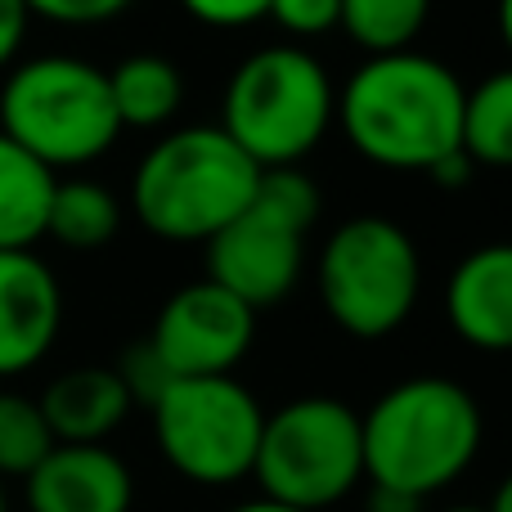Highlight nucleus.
<instances>
[{"label":"nucleus","mask_w":512,"mask_h":512,"mask_svg":"<svg viewBox=\"0 0 512 512\" xmlns=\"http://www.w3.org/2000/svg\"><path fill=\"white\" fill-rule=\"evenodd\" d=\"M54 445L59 441H54L41 405L23 391H0V481H27Z\"/></svg>","instance_id":"aec40b11"},{"label":"nucleus","mask_w":512,"mask_h":512,"mask_svg":"<svg viewBox=\"0 0 512 512\" xmlns=\"http://www.w3.org/2000/svg\"><path fill=\"white\" fill-rule=\"evenodd\" d=\"M319 306L342 333L382 342L414 315L423 297V256L405 225L351 216L324 239L315 261Z\"/></svg>","instance_id":"423d86ee"},{"label":"nucleus","mask_w":512,"mask_h":512,"mask_svg":"<svg viewBox=\"0 0 512 512\" xmlns=\"http://www.w3.org/2000/svg\"><path fill=\"white\" fill-rule=\"evenodd\" d=\"M27 486V512H131L135 477L108 445H54Z\"/></svg>","instance_id":"f8f14e48"},{"label":"nucleus","mask_w":512,"mask_h":512,"mask_svg":"<svg viewBox=\"0 0 512 512\" xmlns=\"http://www.w3.org/2000/svg\"><path fill=\"white\" fill-rule=\"evenodd\" d=\"M337 14H342V0H270V18L297 45L337 32Z\"/></svg>","instance_id":"412c9836"},{"label":"nucleus","mask_w":512,"mask_h":512,"mask_svg":"<svg viewBox=\"0 0 512 512\" xmlns=\"http://www.w3.org/2000/svg\"><path fill=\"white\" fill-rule=\"evenodd\" d=\"M27 27H32L27 0H0V72H9L18 63V50H23V41H27Z\"/></svg>","instance_id":"393cba45"},{"label":"nucleus","mask_w":512,"mask_h":512,"mask_svg":"<svg viewBox=\"0 0 512 512\" xmlns=\"http://www.w3.org/2000/svg\"><path fill=\"white\" fill-rule=\"evenodd\" d=\"M158 450L185 481L234 486L252 477L265 409L234 373L176 378L149 405Z\"/></svg>","instance_id":"1a4fd4ad"},{"label":"nucleus","mask_w":512,"mask_h":512,"mask_svg":"<svg viewBox=\"0 0 512 512\" xmlns=\"http://www.w3.org/2000/svg\"><path fill=\"white\" fill-rule=\"evenodd\" d=\"M468 86L436 54H369L337 95L342 135L364 162L382 171H423L463 149Z\"/></svg>","instance_id":"f257e3e1"},{"label":"nucleus","mask_w":512,"mask_h":512,"mask_svg":"<svg viewBox=\"0 0 512 512\" xmlns=\"http://www.w3.org/2000/svg\"><path fill=\"white\" fill-rule=\"evenodd\" d=\"M364 477L405 495H436L472 468L486 418L472 391L454 378L418 373L387 387L360 414Z\"/></svg>","instance_id":"f03ea898"},{"label":"nucleus","mask_w":512,"mask_h":512,"mask_svg":"<svg viewBox=\"0 0 512 512\" xmlns=\"http://www.w3.org/2000/svg\"><path fill=\"white\" fill-rule=\"evenodd\" d=\"M176 5L212 32H239L270 18V0H176Z\"/></svg>","instance_id":"b1692460"},{"label":"nucleus","mask_w":512,"mask_h":512,"mask_svg":"<svg viewBox=\"0 0 512 512\" xmlns=\"http://www.w3.org/2000/svg\"><path fill=\"white\" fill-rule=\"evenodd\" d=\"M41 414L50 423L59 445H104L117 427L126 423V414L135 409L126 382L117 378V369L104 364H86V369H68L41 391Z\"/></svg>","instance_id":"4468645a"},{"label":"nucleus","mask_w":512,"mask_h":512,"mask_svg":"<svg viewBox=\"0 0 512 512\" xmlns=\"http://www.w3.org/2000/svg\"><path fill=\"white\" fill-rule=\"evenodd\" d=\"M0 512H5V481H0Z\"/></svg>","instance_id":"2f4dec72"},{"label":"nucleus","mask_w":512,"mask_h":512,"mask_svg":"<svg viewBox=\"0 0 512 512\" xmlns=\"http://www.w3.org/2000/svg\"><path fill=\"white\" fill-rule=\"evenodd\" d=\"M427 18H432V0H342L337 27L364 54H396L414 50Z\"/></svg>","instance_id":"6ab92c4d"},{"label":"nucleus","mask_w":512,"mask_h":512,"mask_svg":"<svg viewBox=\"0 0 512 512\" xmlns=\"http://www.w3.org/2000/svg\"><path fill=\"white\" fill-rule=\"evenodd\" d=\"M131 5L135 0H27L32 18H45L54 27H99L122 18Z\"/></svg>","instance_id":"5701e85b"},{"label":"nucleus","mask_w":512,"mask_h":512,"mask_svg":"<svg viewBox=\"0 0 512 512\" xmlns=\"http://www.w3.org/2000/svg\"><path fill=\"white\" fill-rule=\"evenodd\" d=\"M252 337L256 310L248 301H239L212 279H198L162 301L144 342L167 364L171 378H216V373L239 369L243 355L252 351Z\"/></svg>","instance_id":"9d476101"},{"label":"nucleus","mask_w":512,"mask_h":512,"mask_svg":"<svg viewBox=\"0 0 512 512\" xmlns=\"http://www.w3.org/2000/svg\"><path fill=\"white\" fill-rule=\"evenodd\" d=\"M463 153L477 167H512V68L490 72L463 95Z\"/></svg>","instance_id":"a211bd4d"},{"label":"nucleus","mask_w":512,"mask_h":512,"mask_svg":"<svg viewBox=\"0 0 512 512\" xmlns=\"http://www.w3.org/2000/svg\"><path fill=\"white\" fill-rule=\"evenodd\" d=\"M122 230V203L99 180H59L45 216V239L72 252H95L117 239Z\"/></svg>","instance_id":"f3484780"},{"label":"nucleus","mask_w":512,"mask_h":512,"mask_svg":"<svg viewBox=\"0 0 512 512\" xmlns=\"http://www.w3.org/2000/svg\"><path fill=\"white\" fill-rule=\"evenodd\" d=\"M63 328V288L32 248L0 252V378L36 369Z\"/></svg>","instance_id":"9b49d317"},{"label":"nucleus","mask_w":512,"mask_h":512,"mask_svg":"<svg viewBox=\"0 0 512 512\" xmlns=\"http://www.w3.org/2000/svg\"><path fill=\"white\" fill-rule=\"evenodd\" d=\"M261 167L216 122L167 131L131 176V212L153 239L207 243L252 203Z\"/></svg>","instance_id":"7ed1b4c3"},{"label":"nucleus","mask_w":512,"mask_h":512,"mask_svg":"<svg viewBox=\"0 0 512 512\" xmlns=\"http://www.w3.org/2000/svg\"><path fill=\"white\" fill-rule=\"evenodd\" d=\"M319 185L301 167L261 171L252 203L207 239V279L252 310L279 306L306 270V234L319 221Z\"/></svg>","instance_id":"0eeeda50"},{"label":"nucleus","mask_w":512,"mask_h":512,"mask_svg":"<svg viewBox=\"0 0 512 512\" xmlns=\"http://www.w3.org/2000/svg\"><path fill=\"white\" fill-rule=\"evenodd\" d=\"M337 117V86L319 54L297 41L252 50L221 95V131L261 171L301 167Z\"/></svg>","instance_id":"20e7f679"},{"label":"nucleus","mask_w":512,"mask_h":512,"mask_svg":"<svg viewBox=\"0 0 512 512\" xmlns=\"http://www.w3.org/2000/svg\"><path fill=\"white\" fill-rule=\"evenodd\" d=\"M490 512H512V477H504V486L495 490V499H490Z\"/></svg>","instance_id":"c756f323"},{"label":"nucleus","mask_w":512,"mask_h":512,"mask_svg":"<svg viewBox=\"0 0 512 512\" xmlns=\"http://www.w3.org/2000/svg\"><path fill=\"white\" fill-rule=\"evenodd\" d=\"M117 378L126 382V391H131V400L135 405H144L149 409L153 400L162 396V391L171 387V373H167V364L158 360V355H153V346L149 342H135L131 351L122 355V360H117Z\"/></svg>","instance_id":"4be33fe9"},{"label":"nucleus","mask_w":512,"mask_h":512,"mask_svg":"<svg viewBox=\"0 0 512 512\" xmlns=\"http://www.w3.org/2000/svg\"><path fill=\"white\" fill-rule=\"evenodd\" d=\"M472 171H477V162H472L463 149H454V153H445L441 162H432L427 176H432V185H441V189H463L472 180Z\"/></svg>","instance_id":"a878e982"},{"label":"nucleus","mask_w":512,"mask_h":512,"mask_svg":"<svg viewBox=\"0 0 512 512\" xmlns=\"http://www.w3.org/2000/svg\"><path fill=\"white\" fill-rule=\"evenodd\" d=\"M54 185L59 176L0 131V252H27L45 239Z\"/></svg>","instance_id":"2eb2a0df"},{"label":"nucleus","mask_w":512,"mask_h":512,"mask_svg":"<svg viewBox=\"0 0 512 512\" xmlns=\"http://www.w3.org/2000/svg\"><path fill=\"white\" fill-rule=\"evenodd\" d=\"M108 95L122 131H162L185 104V77L167 54H126L108 68Z\"/></svg>","instance_id":"dca6fc26"},{"label":"nucleus","mask_w":512,"mask_h":512,"mask_svg":"<svg viewBox=\"0 0 512 512\" xmlns=\"http://www.w3.org/2000/svg\"><path fill=\"white\" fill-rule=\"evenodd\" d=\"M230 512H306V508H292V504H279V499L256 495V499H248V504H234Z\"/></svg>","instance_id":"cd10ccee"},{"label":"nucleus","mask_w":512,"mask_h":512,"mask_svg":"<svg viewBox=\"0 0 512 512\" xmlns=\"http://www.w3.org/2000/svg\"><path fill=\"white\" fill-rule=\"evenodd\" d=\"M364 512H423V499L405 495V490H391V486H373V481H369Z\"/></svg>","instance_id":"bb28decb"},{"label":"nucleus","mask_w":512,"mask_h":512,"mask_svg":"<svg viewBox=\"0 0 512 512\" xmlns=\"http://www.w3.org/2000/svg\"><path fill=\"white\" fill-rule=\"evenodd\" d=\"M0 131L59 176L99 162L117 140L108 72L81 54H32L0 81Z\"/></svg>","instance_id":"39448f33"},{"label":"nucleus","mask_w":512,"mask_h":512,"mask_svg":"<svg viewBox=\"0 0 512 512\" xmlns=\"http://www.w3.org/2000/svg\"><path fill=\"white\" fill-rule=\"evenodd\" d=\"M495 27H499V41H504V50L512 54V0H499V5H495Z\"/></svg>","instance_id":"c85d7f7f"},{"label":"nucleus","mask_w":512,"mask_h":512,"mask_svg":"<svg viewBox=\"0 0 512 512\" xmlns=\"http://www.w3.org/2000/svg\"><path fill=\"white\" fill-rule=\"evenodd\" d=\"M252 481L265 499L324 512L364 481L360 414L333 396H301L265 414Z\"/></svg>","instance_id":"6e6552de"},{"label":"nucleus","mask_w":512,"mask_h":512,"mask_svg":"<svg viewBox=\"0 0 512 512\" xmlns=\"http://www.w3.org/2000/svg\"><path fill=\"white\" fill-rule=\"evenodd\" d=\"M450 328L486 355L512 351V243L472 248L445 283Z\"/></svg>","instance_id":"ddd939ff"},{"label":"nucleus","mask_w":512,"mask_h":512,"mask_svg":"<svg viewBox=\"0 0 512 512\" xmlns=\"http://www.w3.org/2000/svg\"><path fill=\"white\" fill-rule=\"evenodd\" d=\"M441 512H490V508H477V504H450V508H441Z\"/></svg>","instance_id":"7c9ffc66"}]
</instances>
